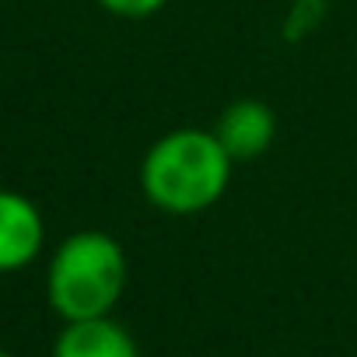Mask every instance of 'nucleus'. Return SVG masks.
I'll use <instances>...</instances> for the list:
<instances>
[{
  "instance_id": "20e7f679",
  "label": "nucleus",
  "mask_w": 357,
  "mask_h": 357,
  "mask_svg": "<svg viewBox=\"0 0 357 357\" xmlns=\"http://www.w3.org/2000/svg\"><path fill=\"white\" fill-rule=\"evenodd\" d=\"M214 133L235 165L252 161V158L270 151V144L277 137V116L259 98H238L221 112V119L214 123Z\"/></svg>"
},
{
  "instance_id": "39448f33",
  "label": "nucleus",
  "mask_w": 357,
  "mask_h": 357,
  "mask_svg": "<svg viewBox=\"0 0 357 357\" xmlns=\"http://www.w3.org/2000/svg\"><path fill=\"white\" fill-rule=\"evenodd\" d=\"M53 357H140V350L126 326H119L112 315H102L63 322L53 343Z\"/></svg>"
},
{
  "instance_id": "f03ea898",
  "label": "nucleus",
  "mask_w": 357,
  "mask_h": 357,
  "mask_svg": "<svg viewBox=\"0 0 357 357\" xmlns=\"http://www.w3.org/2000/svg\"><path fill=\"white\" fill-rule=\"evenodd\" d=\"M126 252L98 228L67 235L46 266V301L63 322L112 315L126 291Z\"/></svg>"
},
{
  "instance_id": "7ed1b4c3",
  "label": "nucleus",
  "mask_w": 357,
  "mask_h": 357,
  "mask_svg": "<svg viewBox=\"0 0 357 357\" xmlns=\"http://www.w3.org/2000/svg\"><path fill=\"white\" fill-rule=\"evenodd\" d=\"M43 245L46 221L39 207L18 190H0V273H18L32 266Z\"/></svg>"
},
{
  "instance_id": "0eeeda50",
  "label": "nucleus",
  "mask_w": 357,
  "mask_h": 357,
  "mask_svg": "<svg viewBox=\"0 0 357 357\" xmlns=\"http://www.w3.org/2000/svg\"><path fill=\"white\" fill-rule=\"evenodd\" d=\"M95 4L116 18H130V22H140V18H151L158 15L168 0H95Z\"/></svg>"
},
{
  "instance_id": "423d86ee",
  "label": "nucleus",
  "mask_w": 357,
  "mask_h": 357,
  "mask_svg": "<svg viewBox=\"0 0 357 357\" xmlns=\"http://www.w3.org/2000/svg\"><path fill=\"white\" fill-rule=\"evenodd\" d=\"M326 11H329V0H291V11L284 18V39L298 43V39L312 36L322 25Z\"/></svg>"
},
{
  "instance_id": "6e6552de",
  "label": "nucleus",
  "mask_w": 357,
  "mask_h": 357,
  "mask_svg": "<svg viewBox=\"0 0 357 357\" xmlns=\"http://www.w3.org/2000/svg\"><path fill=\"white\" fill-rule=\"evenodd\" d=\"M0 357H15V354H8V350H0Z\"/></svg>"
},
{
  "instance_id": "f257e3e1",
  "label": "nucleus",
  "mask_w": 357,
  "mask_h": 357,
  "mask_svg": "<svg viewBox=\"0 0 357 357\" xmlns=\"http://www.w3.org/2000/svg\"><path fill=\"white\" fill-rule=\"evenodd\" d=\"M231 154L214 130L178 126L161 133L140 161V193L172 218L211 211L231 183Z\"/></svg>"
}]
</instances>
